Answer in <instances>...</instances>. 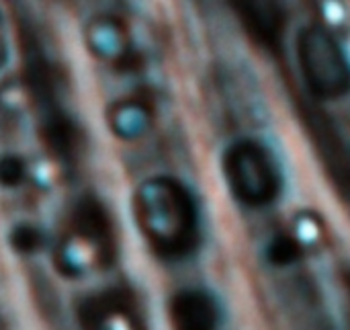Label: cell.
<instances>
[{"label": "cell", "instance_id": "cell-1", "mask_svg": "<svg viewBox=\"0 0 350 330\" xmlns=\"http://www.w3.org/2000/svg\"><path fill=\"white\" fill-rule=\"evenodd\" d=\"M135 218L148 242L166 257L189 253L197 240V207L178 181L160 177L144 183L135 195Z\"/></svg>", "mask_w": 350, "mask_h": 330}, {"label": "cell", "instance_id": "cell-2", "mask_svg": "<svg viewBox=\"0 0 350 330\" xmlns=\"http://www.w3.org/2000/svg\"><path fill=\"white\" fill-rule=\"evenodd\" d=\"M297 58L301 76L314 97L324 101L342 99L350 92V62L324 27L312 25L299 33Z\"/></svg>", "mask_w": 350, "mask_h": 330}, {"label": "cell", "instance_id": "cell-3", "mask_svg": "<svg viewBox=\"0 0 350 330\" xmlns=\"http://www.w3.org/2000/svg\"><path fill=\"white\" fill-rule=\"evenodd\" d=\"M224 175L232 193L246 205L260 207L281 193V173L269 150L252 140L236 142L224 156Z\"/></svg>", "mask_w": 350, "mask_h": 330}, {"label": "cell", "instance_id": "cell-4", "mask_svg": "<svg viewBox=\"0 0 350 330\" xmlns=\"http://www.w3.org/2000/svg\"><path fill=\"white\" fill-rule=\"evenodd\" d=\"M246 35L265 49H279L287 31L285 0H230Z\"/></svg>", "mask_w": 350, "mask_h": 330}, {"label": "cell", "instance_id": "cell-5", "mask_svg": "<svg viewBox=\"0 0 350 330\" xmlns=\"http://www.w3.org/2000/svg\"><path fill=\"white\" fill-rule=\"evenodd\" d=\"M168 318L172 330H217L219 327L217 304L197 290L176 294L170 302Z\"/></svg>", "mask_w": 350, "mask_h": 330}, {"label": "cell", "instance_id": "cell-6", "mask_svg": "<svg viewBox=\"0 0 350 330\" xmlns=\"http://www.w3.org/2000/svg\"><path fill=\"white\" fill-rule=\"evenodd\" d=\"M74 228L76 232L90 240L96 246H109L111 240V222L103 205L94 199H84L78 203L74 212Z\"/></svg>", "mask_w": 350, "mask_h": 330}, {"label": "cell", "instance_id": "cell-7", "mask_svg": "<svg viewBox=\"0 0 350 330\" xmlns=\"http://www.w3.org/2000/svg\"><path fill=\"white\" fill-rule=\"evenodd\" d=\"M23 177V164L14 158L0 160V181L4 185H14Z\"/></svg>", "mask_w": 350, "mask_h": 330}, {"label": "cell", "instance_id": "cell-8", "mask_svg": "<svg viewBox=\"0 0 350 330\" xmlns=\"http://www.w3.org/2000/svg\"><path fill=\"white\" fill-rule=\"evenodd\" d=\"M6 55V45H4V33H2V25H0V64L4 62Z\"/></svg>", "mask_w": 350, "mask_h": 330}]
</instances>
